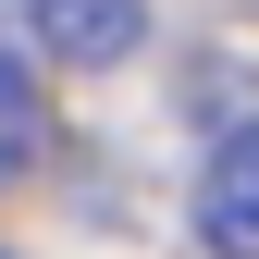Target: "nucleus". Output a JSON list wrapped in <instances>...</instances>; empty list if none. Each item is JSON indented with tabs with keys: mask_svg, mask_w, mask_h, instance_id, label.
<instances>
[{
	"mask_svg": "<svg viewBox=\"0 0 259 259\" xmlns=\"http://www.w3.org/2000/svg\"><path fill=\"white\" fill-rule=\"evenodd\" d=\"M25 37H37L62 74H111V62H136V37H148V0H25Z\"/></svg>",
	"mask_w": 259,
	"mask_h": 259,
	"instance_id": "nucleus-1",
	"label": "nucleus"
},
{
	"mask_svg": "<svg viewBox=\"0 0 259 259\" xmlns=\"http://www.w3.org/2000/svg\"><path fill=\"white\" fill-rule=\"evenodd\" d=\"M198 235H210V259H247V247H259V123H222V136H210Z\"/></svg>",
	"mask_w": 259,
	"mask_h": 259,
	"instance_id": "nucleus-2",
	"label": "nucleus"
},
{
	"mask_svg": "<svg viewBox=\"0 0 259 259\" xmlns=\"http://www.w3.org/2000/svg\"><path fill=\"white\" fill-rule=\"evenodd\" d=\"M50 160V99H37V62L0 50V185H25Z\"/></svg>",
	"mask_w": 259,
	"mask_h": 259,
	"instance_id": "nucleus-3",
	"label": "nucleus"
}]
</instances>
